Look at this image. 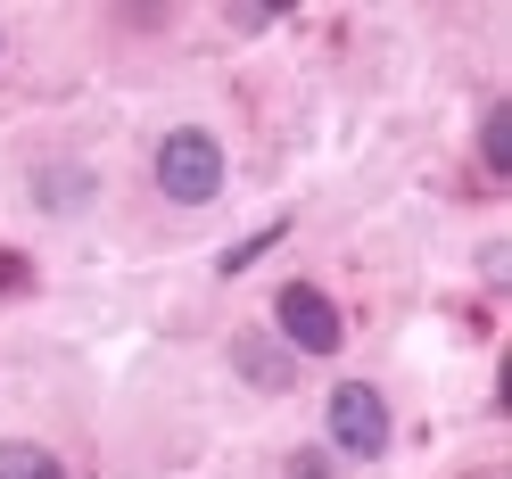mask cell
Segmentation results:
<instances>
[{"instance_id": "cell-4", "label": "cell", "mask_w": 512, "mask_h": 479, "mask_svg": "<svg viewBox=\"0 0 512 479\" xmlns=\"http://www.w3.org/2000/svg\"><path fill=\"white\" fill-rule=\"evenodd\" d=\"M0 479H67V463L50 446H34V438H9L0 446Z\"/></svg>"}, {"instance_id": "cell-8", "label": "cell", "mask_w": 512, "mask_h": 479, "mask_svg": "<svg viewBox=\"0 0 512 479\" xmlns=\"http://www.w3.org/2000/svg\"><path fill=\"white\" fill-rule=\"evenodd\" d=\"M42 207H83V174H75V166L42 174Z\"/></svg>"}, {"instance_id": "cell-5", "label": "cell", "mask_w": 512, "mask_h": 479, "mask_svg": "<svg viewBox=\"0 0 512 479\" xmlns=\"http://www.w3.org/2000/svg\"><path fill=\"white\" fill-rule=\"evenodd\" d=\"M232 364L256 380V389H281V380H290V356H281L273 339H240V347H232Z\"/></svg>"}, {"instance_id": "cell-7", "label": "cell", "mask_w": 512, "mask_h": 479, "mask_svg": "<svg viewBox=\"0 0 512 479\" xmlns=\"http://www.w3.org/2000/svg\"><path fill=\"white\" fill-rule=\"evenodd\" d=\"M281 232H290V223H265V232H256V240H240V248H223V273H248V265L265 257V248H273Z\"/></svg>"}, {"instance_id": "cell-3", "label": "cell", "mask_w": 512, "mask_h": 479, "mask_svg": "<svg viewBox=\"0 0 512 479\" xmlns=\"http://www.w3.org/2000/svg\"><path fill=\"white\" fill-rule=\"evenodd\" d=\"M331 438H339V455H380L389 446V405H380V389L339 380L331 389Z\"/></svg>"}, {"instance_id": "cell-9", "label": "cell", "mask_w": 512, "mask_h": 479, "mask_svg": "<svg viewBox=\"0 0 512 479\" xmlns=\"http://www.w3.org/2000/svg\"><path fill=\"white\" fill-rule=\"evenodd\" d=\"M25 281H34V273H25V265L9 257V248H0V290H25Z\"/></svg>"}, {"instance_id": "cell-1", "label": "cell", "mask_w": 512, "mask_h": 479, "mask_svg": "<svg viewBox=\"0 0 512 479\" xmlns=\"http://www.w3.org/2000/svg\"><path fill=\"white\" fill-rule=\"evenodd\" d=\"M157 190H166L174 207H207L215 190H223V149H215V133L182 124V133L157 141Z\"/></svg>"}, {"instance_id": "cell-10", "label": "cell", "mask_w": 512, "mask_h": 479, "mask_svg": "<svg viewBox=\"0 0 512 479\" xmlns=\"http://www.w3.org/2000/svg\"><path fill=\"white\" fill-rule=\"evenodd\" d=\"M290 479H331V463H298V471H290Z\"/></svg>"}, {"instance_id": "cell-6", "label": "cell", "mask_w": 512, "mask_h": 479, "mask_svg": "<svg viewBox=\"0 0 512 479\" xmlns=\"http://www.w3.org/2000/svg\"><path fill=\"white\" fill-rule=\"evenodd\" d=\"M479 157H488L496 174L512 166V108H496V116H488V133H479Z\"/></svg>"}, {"instance_id": "cell-2", "label": "cell", "mask_w": 512, "mask_h": 479, "mask_svg": "<svg viewBox=\"0 0 512 479\" xmlns=\"http://www.w3.org/2000/svg\"><path fill=\"white\" fill-rule=\"evenodd\" d=\"M273 323H281V339H290L298 356H339V339H347L339 306L314 290V281H290V290L273 298Z\"/></svg>"}]
</instances>
